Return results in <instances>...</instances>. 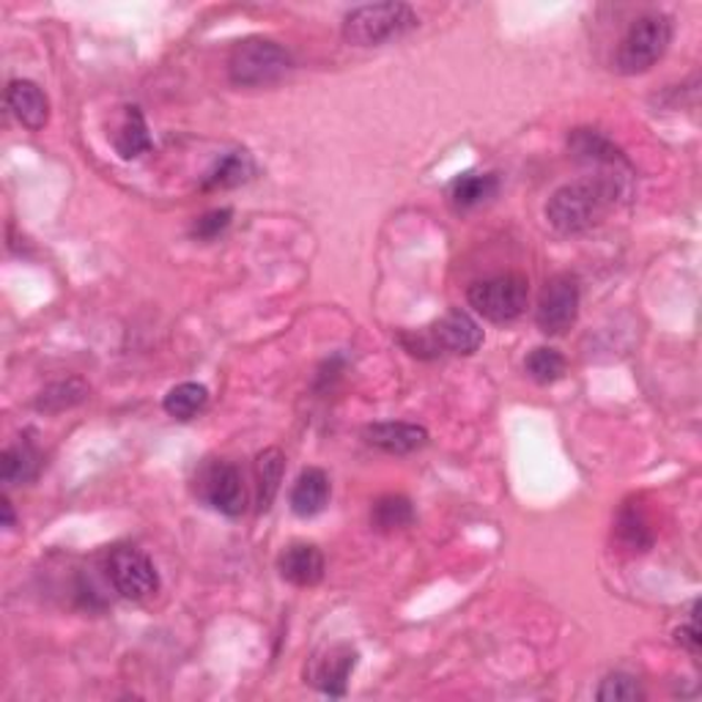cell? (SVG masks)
<instances>
[{
  "label": "cell",
  "mask_w": 702,
  "mask_h": 702,
  "mask_svg": "<svg viewBox=\"0 0 702 702\" xmlns=\"http://www.w3.org/2000/svg\"><path fill=\"white\" fill-rule=\"evenodd\" d=\"M620 195H623V184H620L618 173L584 176V179L560 187L549 198L546 220L554 231L565 233V237L582 233L599 225L606 218V212L614 209Z\"/></svg>",
  "instance_id": "cell-1"
},
{
  "label": "cell",
  "mask_w": 702,
  "mask_h": 702,
  "mask_svg": "<svg viewBox=\"0 0 702 702\" xmlns=\"http://www.w3.org/2000/svg\"><path fill=\"white\" fill-rule=\"evenodd\" d=\"M569 149L576 160L590 162V166H606L614 171H618V166H625V157L620 154L618 146L599 130H573Z\"/></svg>",
  "instance_id": "cell-15"
},
{
  "label": "cell",
  "mask_w": 702,
  "mask_h": 702,
  "mask_svg": "<svg viewBox=\"0 0 702 702\" xmlns=\"http://www.w3.org/2000/svg\"><path fill=\"white\" fill-rule=\"evenodd\" d=\"M418 26V14L407 3L357 6L343 17V39L354 47H377L407 37Z\"/></svg>",
  "instance_id": "cell-3"
},
{
  "label": "cell",
  "mask_w": 702,
  "mask_h": 702,
  "mask_svg": "<svg viewBox=\"0 0 702 702\" xmlns=\"http://www.w3.org/2000/svg\"><path fill=\"white\" fill-rule=\"evenodd\" d=\"M371 448L393 455H407L429 444V431L418 423H373L362 431Z\"/></svg>",
  "instance_id": "cell-13"
},
{
  "label": "cell",
  "mask_w": 702,
  "mask_h": 702,
  "mask_svg": "<svg viewBox=\"0 0 702 702\" xmlns=\"http://www.w3.org/2000/svg\"><path fill=\"white\" fill-rule=\"evenodd\" d=\"M672 42V20L661 11L642 14L631 22L625 37L620 39L614 67L623 74H642L659 61Z\"/></svg>",
  "instance_id": "cell-4"
},
{
  "label": "cell",
  "mask_w": 702,
  "mask_h": 702,
  "mask_svg": "<svg viewBox=\"0 0 702 702\" xmlns=\"http://www.w3.org/2000/svg\"><path fill=\"white\" fill-rule=\"evenodd\" d=\"M675 640L678 645H683L686 651H692L694 656L700 653V629H698V614L692 618V623L689 625H681V629L675 631Z\"/></svg>",
  "instance_id": "cell-28"
},
{
  "label": "cell",
  "mask_w": 702,
  "mask_h": 702,
  "mask_svg": "<svg viewBox=\"0 0 702 702\" xmlns=\"http://www.w3.org/2000/svg\"><path fill=\"white\" fill-rule=\"evenodd\" d=\"M39 472V455L28 442L6 448L0 455V481L6 485L33 481Z\"/></svg>",
  "instance_id": "cell-22"
},
{
  "label": "cell",
  "mask_w": 702,
  "mask_h": 702,
  "mask_svg": "<svg viewBox=\"0 0 702 702\" xmlns=\"http://www.w3.org/2000/svg\"><path fill=\"white\" fill-rule=\"evenodd\" d=\"M467 300L483 319L494 321V324H508V321H517L526 310L530 283H526L524 274L517 272L497 274V278L472 283L470 291H467Z\"/></svg>",
  "instance_id": "cell-6"
},
{
  "label": "cell",
  "mask_w": 702,
  "mask_h": 702,
  "mask_svg": "<svg viewBox=\"0 0 702 702\" xmlns=\"http://www.w3.org/2000/svg\"><path fill=\"white\" fill-rule=\"evenodd\" d=\"M614 532H618V541L623 543L629 552H648V549L653 546V526L648 522L645 513H642V508L634 505V502H629V505L620 511Z\"/></svg>",
  "instance_id": "cell-20"
},
{
  "label": "cell",
  "mask_w": 702,
  "mask_h": 702,
  "mask_svg": "<svg viewBox=\"0 0 702 702\" xmlns=\"http://www.w3.org/2000/svg\"><path fill=\"white\" fill-rule=\"evenodd\" d=\"M207 403H209V390L203 388V384L184 382V384H176L171 393L166 395L162 407H166V412L171 414V418L187 423V420L198 418V414L207 409Z\"/></svg>",
  "instance_id": "cell-23"
},
{
  "label": "cell",
  "mask_w": 702,
  "mask_h": 702,
  "mask_svg": "<svg viewBox=\"0 0 702 702\" xmlns=\"http://www.w3.org/2000/svg\"><path fill=\"white\" fill-rule=\"evenodd\" d=\"M231 225V209H214V212H207L203 218L195 220V225H192V237L195 239H214L220 237L225 228Z\"/></svg>",
  "instance_id": "cell-27"
},
{
  "label": "cell",
  "mask_w": 702,
  "mask_h": 702,
  "mask_svg": "<svg viewBox=\"0 0 702 702\" xmlns=\"http://www.w3.org/2000/svg\"><path fill=\"white\" fill-rule=\"evenodd\" d=\"M255 166L248 151H231L203 179V190H231V187L244 184L253 179Z\"/></svg>",
  "instance_id": "cell-19"
},
{
  "label": "cell",
  "mask_w": 702,
  "mask_h": 702,
  "mask_svg": "<svg viewBox=\"0 0 702 702\" xmlns=\"http://www.w3.org/2000/svg\"><path fill=\"white\" fill-rule=\"evenodd\" d=\"M195 491L207 505L220 511L222 517H242L248 505V491H244V478L231 461H209L198 472Z\"/></svg>",
  "instance_id": "cell-8"
},
{
  "label": "cell",
  "mask_w": 702,
  "mask_h": 702,
  "mask_svg": "<svg viewBox=\"0 0 702 702\" xmlns=\"http://www.w3.org/2000/svg\"><path fill=\"white\" fill-rule=\"evenodd\" d=\"M403 349L420 360H431L439 354H475L483 343V330L472 315L461 310H450L431 327L401 335Z\"/></svg>",
  "instance_id": "cell-2"
},
{
  "label": "cell",
  "mask_w": 702,
  "mask_h": 702,
  "mask_svg": "<svg viewBox=\"0 0 702 702\" xmlns=\"http://www.w3.org/2000/svg\"><path fill=\"white\" fill-rule=\"evenodd\" d=\"M113 146L121 160H138L151 149V134L140 108H124V119H121L119 132L113 134Z\"/></svg>",
  "instance_id": "cell-16"
},
{
  "label": "cell",
  "mask_w": 702,
  "mask_h": 702,
  "mask_svg": "<svg viewBox=\"0 0 702 702\" xmlns=\"http://www.w3.org/2000/svg\"><path fill=\"white\" fill-rule=\"evenodd\" d=\"M601 702H636L642 700V689L636 683V678L625 675V672H614V675L604 678L599 689Z\"/></svg>",
  "instance_id": "cell-26"
},
{
  "label": "cell",
  "mask_w": 702,
  "mask_h": 702,
  "mask_svg": "<svg viewBox=\"0 0 702 702\" xmlns=\"http://www.w3.org/2000/svg\"><path fill=\"white\" fill-rule=\"evenodd\" d=\"M579 315V283L573 274H554L538 297L535 321L543 335H563Z\"/></svg>",
  "instance_id": "cell-9"
},
{
  "label": "cell",
  "mask_w": 702,
  "mask_h": 702,
  "mask_svg": "<svg viewBox=\"0 0 702 702\" xmlns=\"http://www.w3.org/2000/svg\"><path fill=\"white\" fill-rule=\"evenodd\" d=\"M497 190H500L497 173H467L450 184V201L455 209L467 212V209H475L489 198H494Z\"/></svg>",
  "instance_id": "cell-17"
},
{
  "label": "cell",
  "mask_w": 702,
  "mask_h": 702,
  "mask_svg": "<svg viewBox=\"0 0 702 702\" xmlns=\"http://www.w3.org/2000/svg\"><path fill=\"white\" fill-rule=\"evenodd\" d=\"M357 666V651L347 642H338V645L324 648V651L315 653L308 661L305 678L310 686H315L319 692L330 694V698H343L347 694V683L351 670Z\"/></svg>",
  "instance_id": "cell-10"
},
{
  "label": "cell",
  "mask_w": 702,
  "mask_h": 702,
  "mask_svg": "<svg viewBox=\"0 0 702 702\" xmlns=\"http://www.w3.org/2000/svg\"><path fill=\"white\" fill-rule=\"evenodd\" d=\"M414 522V508L407 497L401 494H388L379 497L377 505L371 511V524L377 526L379 532H395L403 530Z\"/></svg>",
  "instance_id": "cell-24"
},
{
  "label": "cell",
  "mask_w": 702,
  "mask_h": 702,
  "mask_svg": "<svg viewBox=\"0 0 702 702\" xmlns=\"http://www.w3.org/2000/svg\"><path fill=\"white\" fill-rule=\"evenodd\" d=\"M6 104L17 116V121L31 132L44 130V124L50 121V99L31 80H11L6 88Z\"/></svg>",
  "instance_id": "cell-11"
},
{
  "label": "cell",
  "mask_w": 702,
  "mask_h": 702,
  "mask_svg": "<svg viewBox=\"0 0 702 702\" xmlns=\"http://www.w3.org/2000/svg\"><path fill=\"white\" fill-rule=\"evenodd\" d=\"M0 511H3V526L6 530H11V526H14V508H11L9 497H3V500H0Z\"/></svg>",
  "instance_id": "cell-29"
},
{
  "label": "cell",
  "mask_w": 702,
  "mask_h": 702,
  "mask_svg": "<svg viewBox=\"0 0 702 702\" xmlns=\"http://www.w3.org/2000/svg\"><path fill=\"white\" fill-rule=\"evenodd\" d=\"M108 576L121 599L146 601L160 590V573L149 554L134 546H116L108 558Z\"/></svg>",
  "instance_id": "cell-7"
},
{
  "label": "cell",
  "mask_w": 702,
  "mask_h": 702,
  "mask_svg": "<svg viewBox=\"0 0 702 702\" xmlns=\"http://www.w3.org/2000/svg\"><path fill=\"white\" fill-rule=\"evenodd\" d=\"M86 398H88V384L83 382V379L72 377V379H61V382L47 384L42 393L37 395L33 407H37L39 412L58 414V412H67V409L78 407V403H83Z\"/></svg>",
  "instance_id": "cell-21"
},
{
  "label": "cell",
  "mask_w": 702,
  "mask_h": 702,
  "mask_svg": "<svg viewBox=\"0 0 702 702\" xmlns=\"http://www.w3.org/2000/svg\"><path fill=\"white\" fill-rule=\"evenodd\" d=\"M289 502H291V511H294L300 519L319 517V513L327 508V502H330V478H327V472L319 470V467H308V470H302L300 478H297L294 489H291Z\"/></svg>",
  "instance_id": "cell-14"
},
{
  "label": "cell",
  "mask_w": 702,
  "mask_h": 702,
  "mask_svg": "<svg viewBox=\"0 0 702 702\" xmlns=\"http://www.w3.org/2000/svg\"><path fill=\"white\" fill-rule=\"evenodd\" d=\"M524 371L530 373V379H535L538 384H554L558 379L565 377V357L558 349L538 347L530 351V357L524 360Z\"/></svg>",
  "instance_id": "cell-25"
},
{
  "label": "cell",
  "mask_w": 702,
  "mask_h": 702,
  "mask_svg": "<svg viewBox=\"0 0 702 702\" xmlns=\"http://www.w3.org/2000/svg\"><path fill=\"white\" fill-rule=\"evenodd\" d=\"M291 69V56L272 39L250 37L233 44L228 58V74L237 86H272Z\"/></svg>",
  "instance_id": "cell-5"
},
{
  "label": "cell",
  "mask_w": 702,
  "mask_h": 702,
  "mask_svg": "<svg viewBox=\"0 0 702 702\" xmlns=\"http://www.w3.org/2000/svg\"><path fill=\"white\" fill-rule=\"evenodd\" d=\"M285 472V455L283 450L267 448L261 450L259 459H255V481H259V511H269L278 497L280 483H283Z\"/></svg>",
  "instance_id": "cell-18"
},
{
  "label": "cell",
  "mask_w": 702,
  "mask_h": 702,
  "mask_svg": "<svg viewBox=\"0 0 702 702\" xmlns=\"http://www.w3.org/2000/svg\"><path fill=\"white\" fill-rule=\"evenodd\" d=\"M278 571L297 588H313L324 576V554L313 543H291L278 558Z\"/></svg>",
  "instance_id": "cell-12"
}]
</instances>
